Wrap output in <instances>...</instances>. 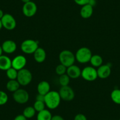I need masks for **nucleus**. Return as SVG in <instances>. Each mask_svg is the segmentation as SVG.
<instances>
[{
	"label": "nucleus",
	"instance_id": "nucleus-5",
	"mask_svg": "<svg viewBox=\"0 0 120 120\" xmlns=\"http://www.w3.org/2000/svg\"><path fill=\"white\" fill-rule=\"evenodd\" d=\"M38 47V42L31 39L24 40L21 44V49L26 54H34Z\"/></svg>",
	"mask_w": 120,
	"mask_h": 120
},
{
	"label": "nucleus",
	"instance_id": "nucleus-9",
	"mask_svg": "<svg viewBox=\"0 0 120 120\" xmlns=\"http://www.w3.org/2000/svg\"><path fill=\"white\" fill-rule=\"evenodd\" d=\"M3 26L7 30H12L15 29L17 25V22L14 17L10 14H4L1 18Z\"/></svg>",
	"mask_w": 120,
	"mask_h": 120
},
{
	"label": "nucleus",
	"instance_id": "nucleus-36",
	"mask_svg": "<svg viewBox=\"0 0 120 120\" xmlns=\"http://www.w3.org/2000/svg\"><path fill=\"white\" fill-rule=\"evenodd\" d=\"M3 48H2L1 45H0V56H1V55H3Z\"/></svg>",
	"mask_w": 120,
	"mask_h": 120
},
{
	"label": "nucleus",
	"instance_id": "nucleus-20",
	"mask_svg": "<svg viewBox=\"0 0 120 120\" xmlns=\"http://www.w3.org/2000/svg\"><path fill=\"white\" fill-rule=\"evenodd\" d=\"M20 84L17 79H10L6 84V88L9 91L14 93L19 88Z\"/></svg>",
	"mask_w": 120,
	"mask_h": 120
},
{
	"label": "nucleus",
	"instance_id": "nucleus-25",
	"mask_svg": "<svg viewBox=\"0 0 120 120\" xmlns=\"http://www.w3.org/2000/svg\"><path fill=\"white\" fill-rule=\"evenodd\" d=\"M70 78L67 74L60 75L59 77V83L61 86H68L70 84Z\"/></svg>",
	"mask_w": 120,
	"mask_h": 120
},
{
	"label": "nucleus",
	"instance_id": "nucleus-6",
	"mask_svg": "<svg viewBox=\"0 0 120 120\" xmlns=\"http://www.w3.org/2000/svg\"><path fill=\"white\" fill-rule=\"evenodd\" d=\"M81 76L83 79L87 81H94L98 78L97 70L93 66H87L81 70Z\"/></svg>",
	"mask_w": 120,
	"mask_h": 120
},
{
	"label": "nucleus",
	"instance_id": "nucleus-16",
	"mask_svg": "<svg viewBox=\"0 0 120 120\" xmlns=\"http://www.w3.org/2000/svg\"><path fill=\"white\" fill-rule=\"evenodd\" d=\"M12 67V60L7 55L0 56V70L5 71Z\"/></svg>",
	"mask_w": 120,
	"mask_h": 120
},
{
	"label": "nucleus",
	"instance_id": "nucleus-3",
	"mask_svg": "<svg viewBox=\"0 0 120 120\" xmlns=\"http://www.w3.org/2000/svg\"><path fill=\"white\" fill-rule=\"evenodd\" d=\"M92 55L91 51L87 47H81L79 48L75 54V60L81 64L89 63Z\"/></svg>",
	"mask_w": 120,
	"mask_h": 120
},
{
	"label": "nucleus",
	"instance_id": "nucleus-2",
	"mask_svg": "<svg viewBox=\"0 0 120 120\" xmlns=\"http://www.w3.org/2000/svg\"><path fill=\"white\" fill-rule=\"evenodd\" d=\"M60 64H63L67 68L74 64L75 56L72 51L68 49L62 51L59 55Z\"/></svg>",
	"mask_w": 120,
	"mask_h": 120
},
{
	"label": "nucleus",
	"instance_id": "nucleus-35",
	"mask_svg": "<svg viewBox=\"0 0 120 120\" xmlns=\"http://www.w3.org/2000/svg\"><path fill=\"white\" fill-rule=\"evenodd\" d=\"M4 15V12H3V11L0 9V19H1V18H3Z\"/></svg>",
	"mask_w": 120,
	"mask_h": 120
},
{
	"label": "nucleus",
	"instance_id": "nucleus-34",
	"mask_svg": "<svg viewBox=\"0 0 120 120\" xmlns=\"http://www.w3.org/2000/svg\"><path fill=\"white\" fill-rule=\"evenodd\" d=\"M97 4V1L96 0H89L88 3V4H89L90 5H91V7H94Z\"/></svg>",
	"mask_w": 120,
	"mask_h": 120
},
{
	"label": "nucleus",
	"instance_id": "nucleus-23",
	"mask_svg": "<svg viewBox=\"0 0 120 120\" xmlns=\"http://www.w3.org/2000/svg\"><path fill=\"white\" fill-rule=\"evenodd\" d=\"M111 98L115 104L120 105V90L115 89L111 93Z\"/></svg>",
	"mask_w": 120,
	"mask_h": 120
},
{
	"label": "nucleus",
	"instance_id": "nucleus-15",
	"mask_svg": "<svg viewBox=\"0 0 120 120\" xmlns=\"http://www.w3.org/2000/svg\"><path fill=\"white\" fill-rule=\"evenodd\" d=\"M34 58L38 63H42L45 61L47 58V53L44 48L38 47L34 52Z\"/></svg>",
	"mask_w": 120,
	"mask_h": 120
},
{
	"label": "nucleus",
	"instance_id": "nucleus-21",
	"mask_svg": "<svg viewBox=\"0 0 120 120\" xmlns=\"http://www.w3.org/2000/svg\"><path fill=\"white\" fill-rule=\"evenodd\" d=\"M51 113L48 109H44L41 111L38 112L37 116V120H51Z\"/></svg>",
	"mask_w": 120,
	"mask_h": 120
},
{
	"label": "nucleus",
	"instance_id": "nucleus-7",
	"mask_svg": "<svg viewBox=\"0 0 120 120\" xmlns=\"http://www.w3.org/2000/svg\"><path fill=\"white\" fill-rule=\"evenodd\" d=\"M12 97H13L14 100L17 103L19 104H24L28 101L30 95L26 90L19 88L16 91L13 93Z\"/></svg>",
	"mask_w": 120,
	"mask_h": 120
},
{
	"label": "nucleus",
	"instance_id": "nucleus-10",
	"mask_svg": "<svg viewBox=\"0 0 120 120\" xmlns=\"http://www.w3.org/2000/svg\"><path fill=\"white\" fill-rule=\"evenodd\" d=\"M37 12V6L33 1L25 3L22 7V12L26 17H32Z\"/></svg>",
	"mask_w": 120,
	"mask_h": 120
},
{
	"label": "nucleus",
	"instance_id": "nucleus-11",
	"mask_svg": "<svg viewBox=\"0 0 120 120\" xmlns=\"http://www.w3.org/2000/svg\"><path fill=\"white\" fill-rule=\"evenodd\" d=\"M27 61L26 58L22 55H18L15 56L12 60V67L17 71L25 68Z\"/></svg>",
	"mask_w": 120,
	"mask_h": 120
},
{
	"label": "nucleus",
	"instance_id": "nucleus-29",
	"mask_svg": "<svg viewBox=\"0 0 120 120\" xmlns=\"http://www.w3.org/2000/svg\"><path fill=\"white\" fill-rule=\"evenodd\" d=\"M74 1L77 5H81V6H84V5H86L89 1V0H74Z\"/></svg>",
	"mask_w": 120,
	"mask_h": 120
},
{
	"label": "nucleus",
	"instance_id": "nucleus-14",
	"mask_svg": "<svg viewBox=\"0 0 120 120\" xmlns=\"http://www.w3.org/2000/svg\"><path fill=\"white\" fill-rule=\"evenodd\" d=\"M98 77L101 79H105L107 78L111 73V67L108 64H105L98 68L97 70Z\"/></svg>",
	"mask_w": 120,
	"mask_h": 120
},
{
	"label": "nucleus",
	"instance_id": "nucleus-17",
	"mask_svg": "<svg viewBox=\"0 0 120 120\" xmlns=\"http://www.w3.org/2000/svg\"><path fill=\"white\" fill-rule=\"evenodd\" d=\"M50 84L46 81L40 82L37 86V91L38 94L45 95L50 91Z\"/></svg>",
	"mask_w": 120,
	"mask_h": 120
},
{
	"label": "nucleus",
	"instance_id": "nucleus-37",
	"mask_svg": "<svg viewBox=\"0 0 120 120\" xmlns=\"http://www.w3.org/2000/svg\"><path fill=\"white\" fill-rule=\"evenodd\" d=\"M21 1L23 2V3L25 4V3H28V2L31 1V0H21Z\"/></svg>",
	"mask_w": 120,
	"mask_h": 120
},
{
	"label": "nucleus",
	"instance_id": "nucleus-32",
	"mask_svg": "<svg viewBox=\"0 0 120 120\" xmlns=\"http://www.w3.org/2000/svg\"><path fill=\"white\" fill-rule=\"evenodd\" d=\"M14 120H27V119L22 114H20V115H18L17 116H16Z\"/></svg>",
	"mask_w": 120,
	"mask_h": 120
},
{
	"label": "nucleus",
	"instance_id": "nucleus-33",
	"mask_svg": "<svg viewBox=\"0 0 120 120\" xmlns=\"http://www.w3.org/2000/svg\"><path fill=\"white\" fill-rule=\"evenodd\" d=\"M51 120H64V118L59 115H55L52 116Z\"/></svg>",
	"mask_w": 120,
	"mask_h": 120
},
{
	"label": "nucleus",
	"instance_id": "nucleus-4",
	"mask_svg": "<svg viewBox=\"0 0 120 120\" xmlns=\"http://www.w3.org/2000/svg\"><path fill=\"white\" fill-rule=\"evenodd\" d=\"M33 79L31 72L26 68H23L18 71L17 80L21 86H26L31 83Z\"/></svg>",
	"mask_w": 120,
	"mask_h": 120
},
{
	"label": "nucleus",
	"instance_id": "nucleus-18",
	"mask_svg": "<svg viewBox=\"0 0 120 120\" xmlns=\"http://www.w3.org/2000/svg\"><path fill=\"white\" fill-rule=\"evenodd\" d=\"M93 14V7L89 4L82 6L80 11V15L84 19L90 18Z\"/></svg>",
	"mask_w": 120,
	"mask_h": 120
},
{
	"label": "nucleus",
	"instance_id": "nucleus-8",
	"mask_svg": "<svg viewBox=\"0 0 120 120\" xmlns=\"http://www.w3.org/2000/svg\"><path fill=\"white\" fill-rule=\"evenodd\" d=\"M58 93L61 99L64 101H71L75 98L74 91L69 85L61 86L59 90Z\"/></svg>",
	"mask_w": 120,
	"mask_h": 120
},
{
	"label": "nucleus",
	"instance_id": "nucleus-13",
	"mask_svg": "<svg viewBox=\"0 0 120 120\" xmlns=\"http://www.w3.org/2000/svg\"><path fill=\"white\" fill-rule=\"evenodd\" d=\"M66 74L70 78L77 79L81 75V70L79 67L74 64L67 67Z\"/></svg>",
	"mask_w": 120,
	"mask_h": 120
},
{
	"label": "nucleus",
	"instance_id": "nucleus-12",
	"mask_svg": "<svg viewBox=\"0 0 120 120\" xmlns=\"http://www.w3.org/2000/svg\"><path fill=\"white\" fill-rule=\"evenodd\" d=\"M3 52L6 54H12L17 49V44L15 41L11 40H8L4 41L1 45Z\"/></svg>",
	"mask_w": 120,
	"mask_h": 120
},
{
	"label": "nucleus",
	"instance_id": "nucleus-27",
	"mask_svg": "<svg viewBox=\"0 0 120 120\" xmlns=\"http://www.w3.org/2000/svg\"><path fill=\"white\" fill-rule=\"evenodd\" d=\"M67 70V68L66 67L64 66L63 64H60L58 65L55 68V72H56V74L60 76L66 74Z\"/></svg>",
	"mask_w": 120,
	"mask_h": 120
},
{
	"label": "nucleus",
	"instance_id": "nucleus-19",
	"mask_svg": "<svg viewBox=\"0 0 120 120\" xmlns=\"http://www.w3.org/2000/svg\"><path fill=\"white\" fill-rule=\"evenodd\" d=\"M90 63H91V64L93 67L98 68L101 65H102L103 59H102V56L101 55L95 54V55H92L91 60L90 61Z\"/></svg>",
	"mask_w": 120,
	"mask_h": 120
},
{
	"label": "nucleus",
	"instance_id": "nucleus-28",
	"mask_svg": "<svg viewBox=\"0 0 120 120\" xmlns=\"http://www.w3.org/2000/svg\"><path fill=\"white\" fill-rule=\"evenodd\" d=\"M8 97L7 93L3 91H0V105L5 104L8 102Z\"/></svg>",
	"mask_w": 120,
	"mask_h": 120
},
{
	"label": "nucleus",
	"instance_id": "nucleus-1",
	"mask_svg": "<svg viewBox=\"0 0 120 120\" xmlns=\"http://www.w3.org/2000/svg\"><path fill=\"white\" fill-rule=\"evenodd\" d=\"M61 97L59 93L55 91H50L45 95L44 102L48 109H56L60 104Z\"/></svg>",
	"mask_w": 120,
	"mask_h": 120
},
{
	"label": "nucleus",
	"instance_id": "nucleus-26",
	"mask_svg": "<svg viewBox=\"0 0 120 120\" xmlns=\"http://www.w3.org/2000/svg\"><path fill=\"white\" fill-rule=\"evenodd\" d=\"M45 107L46 105L44 102L38 101H35L34 104V106H33V107H34V109H35L36 112H38L44 110V109H45Z\"/></svg>",
	"mask_w": 120,
	"mask_h": 120
},
{
	"label": "nucleus",
	"instance_id": "nucleus-24",
	"mask_svg": "<svg viewBox=\"0 0 120 120\" xmlns=\"http://www.w3.org/2000/svg\"><path fill=\"white\" fill-rule=\"evenodd\" d=\"M18 71L17 70L11 67L6 71L7 77L9 79H17L18 76Z\"/></svg>",
	"mask_w": 120,
	"mask_h": 120
},
{
	"label": "nucleus",
	"instance_id": "nucleus-38",
	"mask_svg": "<svg viewBox=\"0 0 120 120\" xmlns=\"http://www.w3.org/2000/svg\"><path fill=\"white\" fill-rule=\"evenodd\" d=\"M3 24H2V22H1V20L0 19V30H1L2 28H3Z\"/></svg>",
	"mask_w": 120,
	"mask_h": 120
},
{
	"label": "nucleus",
	"instance_id": "nucleus-31",
	"mask_svg": "<svg viewBox=\"0 0 120 120\" xmlns=\"http://www.w3.org/2000/svg\"><path fill=\"white\" fill-rule=\"evenodd\" d=\"M35 101H42L44 102L45 101V95H42V94H38L35 97Z\"/></svg>",
	"mask_w": 120,
	"mask_h": 120
},
{
	"label": "nucleus",
	"instance_id": "nucleus-30",
	"mask_svg": "<svg viewBox=\"0 0 120 120\" xmlns=\"http://www.w3.org/2000/svg\"><path fill=\"white\" fill-rule=\"evenodd\" d=\"M74 120H87V118L84 114H78L75 116Z\"/></svg>",
	"mask_w": 120,
	"mask_h": 120
},
{
	"label": "nucleus",
	"instance_id": "nucleus-39",
	"mask_svg": "<svg viewBox=\"0 0 120 120\" xmlns=\"http://www.w3.org/2000/svg\"></svg>",
	"mask_w": 120,
	"mask_h": 120
},
{
	"label": "nucleus",
	"instance_id": "nucleus-22",
	"mask_svg": "<svg viewBox=\"0 0 120 120\" xmlns=\"http://www.w3.org/2000/svg\"><path fill=\"white\" fill-rule=\"evenodd\" d=\"M35 114H36V111L34 109V107L31 106H28L24 109L22 115L26 119H30L34 117Z\"/></svg>",
	"mask_w": 120,
	"mask_h": 120
}]
</instances>
